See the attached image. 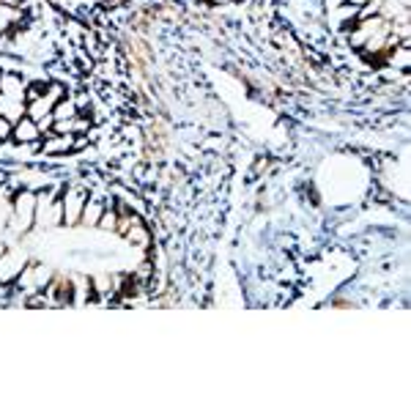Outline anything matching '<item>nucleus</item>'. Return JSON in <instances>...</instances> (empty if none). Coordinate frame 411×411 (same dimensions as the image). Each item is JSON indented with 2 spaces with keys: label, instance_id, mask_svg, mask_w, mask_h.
Returning <instances> with one entry per match:
<instances>
[{
  "label": "nucleus",
  "instance_id": "f257e3e1",
  "mask_svg": "<svg viewBox=\"0 0 411 411\" xmlns=\"http://www.w3.org/2000/svg\"><path fill=\"white\" fill-rule=\"evenodd\" d=\"M39 135H42V129H39V124L25 113L19 121H14V132H11V137L14 140H19V143H33V140H39Z\"/></svg>",
  "mask_w": 411,
  "mask_h": 411
},
{
  "label": "nucleus",
  "instance_id": "f03ea898",
  "mask_svg": "<svg viewBox=\"0 0 411 411\" xmlns=\"http://www.w3.org/2000/svg\"><path fill=\"white\" fill-rule=\"evenodd\" d=\"M17 217L22 219V225H30V219L36 217V198L30 192L17 195Z\"/></svg>",
  "mask_w": 411,
  "mask_h": 411
},
{
  "label": "nucleus",
  "instance_id": "7ed1b4c3",
  "mask_svg": "<svg viewBox=\"0 0 411 411\" xmlns=\"http://www.w3.org/2000/svg\"><path fill=\"white\" fill-rule=\"evenodd\" d=\"M82 206H85L82 192H68V198H64V211H66L68 222H77V214H80Z\"/></svg>",
  "mask_w": 411,
  "mask_h": 411
},
{
  "label": "nucleus",
  "instance_id": "20e7f679",
  "mask_svg": "<svg viewBox=\"0 0 411 411\" xmlns=\"http://www.w3.org/2000/svg\"><path fill=\"white\" fill-rule=\"evenodd\" d=\"M102 214H104V208L99 201H85V206H82V222L85 225H99Z\"/></svg>",
  "mask_w": 411,
  "mask_h": 411
},
{
  "label": "nucleus",
  "instance_id": "39448f33",
  "mask_svg": "<svg viewBox=\"0 0 411 411\" xmlns=\"http://www.w3.org/2000/svg\"><path fill=\"white\" fill-rule=\"evenodd\" d=\"M11 132H14V124H11L8 118H3V116H0V140H8Z\"/></svg>",
  "mask_w": 411,
  "mask_h": 411
},
{
  "label": "nucleus",
  "instance_id": "423d86ee",
  "mask_svg": "<svg viewBox=\"0 0 411 411\" xmlns=\"http://www.w3.org/2000/svg\"><path fill=\"white\" fill-rule=\"evenodd\" d=\"M345 3H351V6H365L367 0H345Z\"/></svg>",
  "mask_w": 411,
  "mask_h": 411
},
{
  "label": "nucleus",
  "instance_id": "0eeeda50",
  "mask_svg": "<svg viewBox=\"0 0 411 411\" xmlns=\"http://www.w3.org/2000/svg\"><path fill=\"white\" fill-rule=\"evenodd\" d=\"M0 3H3V6H17L19 0H0Z\"/></svg>",
  "mask_w": 411,
  "mask_h": 411
}]
</instances>
